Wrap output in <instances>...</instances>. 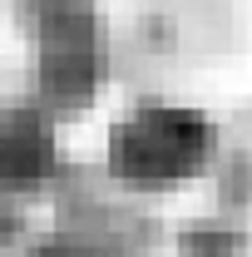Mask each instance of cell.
<instances>
[{"instance_id": "obj_1", "label": "cell", "mask_w": 252, "mask_h": 257, "mask_svg": "<svg viewBox=\"0 0 252 257\" xmlns=\"http://www.w3.org/2000/svg\"><path fill=\"white\" fill-rule=\"evenodd\" d=\"M208 154V128L178 114V109H154L144 119L119 128L114 139V163L129 178H144V183H158V178H178V173H193Z\"/></svg>"}]
</instances>
